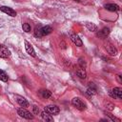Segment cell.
Returning <instances> with one entry per match:
<instances>
[{
	"instance_id": "cell-1",
	"label": "cell",
	"mask_w": 122,
	"mask_h": 122,
	"mask_svg": "<svg viewBox=\"0 0 122 122\" xmlns=\"http://www.w3.org/2000/svg\"><path fill=\"white\" fill-rule=\"evenodd\" d=\"M51 31H52V28L51 26H44L42 28H36L34 30V35L36 37L40 38V37L50 34Z\"/></svg>"
},
{
	"instance_id": "cell-2",
	"label": "cell",
	"mask_w": 122,
	"mask_h": 122,
	"mask_svg": "<svg viewBox=\"0 0 122 122\" xmlns=\"http://www.w3.org/2000/svg\"><path fill=\"white\" fill-rule=\"evenodd\" d=\"M71 104L76 108L78 109L79 111H84L86 110V104L79 98V97H74L71 99Z\"/></svg>"
},
{
	"instance_id": "cell-3",
	"label": "cell",
	"mask_w": 122,
	"mask_h": 122,
	"mask_svg": "<svg viewBox=\"0 0 122 122\" xmlns=\"http://www.w3.org/2000/svg\"><path fill=\"white\" fill-rule=\"evenodd\" d=\"M17 113L21 117H23V118H26V119H33V115L29 111H27L26 109H24L23 107L22 108H19L17 110Z\"/></svg>"
},
{
	"instance_id": "cell-4",
	"label": "cell",
	"mask_w": 122,
	"mask_h": 122,
	"mask_svg": "<svg viewBox=\"0 0 122 122\" xmlns=\"http://www.w3.org/2000/svg\"><path fill=\"white\" fill-rule=\"evenodd\" d=\"M44 111L46 112L50 113V114H57L60 112L59 108L57 106H55V105H48V106H46L44 108Z\"/></svg>"
},
{
	"instance_id": "cell-5",
	"label": "cell",
	"mask_w": 122,
	"mask_h": 122,
	"mask_svg": "<svg viewBox=\"0 0 122 122\" xmlns=\"http://www.w3.org/2000/svg\"><path fill=\"white\" fill-rule=\"evenodd\" d=\"M109 93L112 98H117V99L122 98V89L121 88H114Z\"/></svg>"
},
{
	"instance_id": "cell-6",
	"label": "cell",
	"mask_w": 122,
	"mask_h": 122,
	"mask_svg": "<svg viewBox=\"0 0 122 122\" xmlns=\"http://www.w3.org/2000/svg\"><path fill=\"white\" fill-rule=\"evenodd\" d=\"M10 55V50L4 46L3 44H0V57L1 58H8Z\"/></svg>"
},
{
	"instance_id": "cell-7",
	"label": "cell",
	"mask_w": 122,
	"mask_h": 122,
	"mask_svg": "<svg viewBox=\"0 0 122 122\" xmlns=\"http://www.w3.org/2000/svg\"><path fill=\"white\" fill-rule=\"evenodd\" d=\"M0 10L3 11V12H5V13H7V14L10 15V16H12V17L16 16V11H15L13 9L10 8V7H7V6H1V7H0Z\"/></svg>"
},
{
	"instance_id": "cell-8",
	"label": "cell",
	"mask_w": 122,
	"mask_h": 122,
	"mask_svg": "<svg viewBox=\"0 0 122 122\" xmlns=\"http://www.w3.org/2000/svg\"><path fill=\"white\" fill-rule=\"evenodd\" d=\"M105 50L107 51V52L110 55H116L117 54V50L115 49V47L113 45H112L111 43H106L105 44Z\"/></svg>"
},
{
	"instance_id": "cell-9",
	"label": "cell",
	"mask_w": 122,
	"mask_h": 122,
	"mask_svg": "<svg viewBox=\"0 0 122 122\" xmlns=\"http://www.w3.org/2000/svg\"><path fill=\"white\" fill-rule=\"evenodd\" d=\"M110 33V29L109 28H103L101 30H98L96 32V36L99 38H106Z\"/></svg>"
},
{
	"instance_id": "cell-10",
	"label": "cell",
	"mask_w": 122,
	"mask_h": 122,
	"mask_svg": "<svg viewBox=\"0 0 122 122\" xmlns=\"http://www.w3.org/2000/svg\"><path fill=\"white\" fill-rule=\"evenodd\" d=\"M25 49H26V51H27L30 55H31V56H33V57L36 56L35 51H34V50H33V47H32L31 44L29 43L28 41H25Z\"/></svg>"
},
{
	"instance_id": "cell-11",
	"label": "cell",
	"mask_w": 122,
	"mask_h": 122,
	"mask_svg": "<svg viewBox=\"0 0 122 122\" xmlns=\"http://www.w3.org/2000/svg\"><path fill=\"white\" fill-rule=\"evenodd\" d=\"M70 37H71V40L76 46L81 47V46L83 45V42H82V40L79 38L78 35H76V34H74V33H71V34L70 35Z\"/></svg>"
},
{
	"instance_id": "cell-12",
	"label": "cell",
	"mask_w": 122,
	"mask_h": 122,
	"mask_svg": "<svg viewBox=\"0 0 122 122\" xmlns=\"http://www.w3.org/2000/svg\"><path fill=\"white\" fill-rule=\"evenodd\" d=\"M96 87L93 83H89V86H88V89H87V93L89 95H94L96 94Z\"/></svg>"
},
{
	"instance_id": "cell-13",
	"label": "cell",
	"mask_w": 122,
	"mask_h": 122,
	"mask_svg": "<svg viewBox=\"0 0 122 122\" xmlns=\"http://www.w3.org/2000/svg\"><path fill=\"white\" fill-rule=\"evenodd\" d=\"M16 101H17V103H18L21 107H23V108H27V107H29V102H28L27 99H25L24 97L16 96Z\"/></svg>"
},
{
	"instance_id": "cell-14",
	"label": "cell",
	"mask_w": 122,
	"mask_h": 122,
	"mask_svg": "<svg viewBox=\"0 0 122 122\" xmlns=\"http://www.w3.org/2000/svg\"><path fill=\"white\" fill-rule=\"evenodd\" d=\"M104 7H105V9L107 10H110V11H117V10H119V6L116 5V4H106Z\"/></svg>"
},
{
	"instance_id": "cell-15",
	"label": "cell",
	"mask_w": 122,
	"mask_h": 122,
	"mask_svg": "<svg viewBox=\"0 0 122 122\" xmlns=\"http://www.w3.org/2000/svg\"><path fill=\"white\" fill-rule=\"evenodd\" d=\"M41 117H42V119L45 120L46 122H47V121H49V122H52V121H53V117L51 116V114L46 112L45 111L41 113Z\"/></svg>"
},
{
	"instance_id": "cell-16",
	"label": "cell",
	"mask_w": 122,
	"mask_h": 122,
	"mask_svg": "<svg viewBox=\"0 0 122 122\" xmlns=\"http://www.w3.org/2000/svg\"><path fill=\"white\" fill-rule=\"evenodd\" d=\"M76 74H77V76H78L79 78H81V79H85V78L87 77V73H86L85 70L82 69V68L76 71Z\"/></svg>"
},
{
	"instance_id": "cell-17",
	"label": "cell",
	"mask_w": 122,
	"mask_h": 122,
	"mask_svg": "<svg viewBox=\"0 0 122 122\" xmlns=\"http://www.w3.org/2000/svg\"><path fill=\"white\" fill-rule=\"evenodd\" d=\"M40 95L43 97V98H46V99H48V98H50L51 96V92L49 91V90H43V91H40Z\"/></svg>"
},
{
	"instance_id": "cell-18",
	"label": "cell",
	"mask_w": 122,
	"mask_h": 122,
	"mask_svg": "<svg viewBox=\"0 0 122 122\" xmlns=\"http://www.w3.org/2000/svg\"><path fill=\"white\" fill-rule=\"evenodd\" d=\"M86 28H87L89 30H91V31H95V30H97L96 25H94L93 23H91V22L86 23Z\"/></svg>"
},
{
	"instance_id": "cell-19",
	"label": "cell",
	"mask_w": 122,
	"mask_h": 122,
	"mask_svg": "<svg viewBox=\"0 0 122 122\" xmlns=\"http://www.w3.org/2000/svg\"><path fill=\"white\" fill-rule=\"evenodd\" d=\"M0 80L1 81H4V82H7L8 81V75L2 70H0Z\"/></svg>"
},
{
	"instance_id": "cell-20",
	"label": "cell",
	"mask_w": 122,
	"mask_h": 122,
	"mask_svg": "<svg viewBox=\"0 0 122 122\" xmlns=\"http://www.w3.org/2000/svg\"><path fill=\"white\" fill-rule=\"evenodd\" d=\"M78 65L80 66V68H82V69H85L86 68V62H85V60H84V58H82V57H80L79 59H78Z\"/></svg>"
},
{
	"instance_id": "cell-21",
	"label": "cell",
	"mask_w": 122,
	"mask_h": 122,
	"mask_svg": "<svg viewBox=\"0 0 122 122\" xmlns=\"http://www.w3.org/2000/svg\"><path fill=\"white\" fill-rule=\"evenodd\" d=\"M22 28H23V30H24L25 32L30 31V26L28 23H24V24L22 25Z\"/></svg>"
},
{
	"instance_id": "cell-22",
	"label": "cell",
	"mask_w": 122,
	"mask_h": 122,
	"mask_svg": "<svg viewBox=\"0 0 122 122\" xmlns=\"http://www.w3.org/2000/svg\"><path fill=\"white\" fill-rule=\"evenodd\" d=\"M106 108H107V109H109L110 111H112V110L114 109V105H113V104H112V103L107 102V103H106Z\"/></svg>"
},
{
	"instance_id": "cell-23",
	"label": "cell",
	"mask_w": 122,
	"mask_h": 122,
	"mask_svg": "<svg viewBox=\"0 0 122 122\" xmlns=\"http://www.w3.org/2000/svg\"><path fill=\"white\" fill-rule=\"evenodd\" d=\"M32 111H33V113L34 114H38L40 112V110H39V108L37 106H33L32 107Z\"/></svg>"
},
{
	"instance_id": "cell-24",
	"label": "cell",
	"mask_w": 122,
	"mask_h": 122,
	"mask_svg": "<svg viewBox=\"0 0 122 122\" xmlns=\"http://www.w3.org/2000/svg\"><path fill=\"white\" fill-rule=\"evenodd\" d=\"M117 81L119 83H122V80H121V76L120 75H117Z\"/></svg>"
},
{
	"instance_id": "cell-25",
	"label": "cell",
	"mask_w": 122,
	"mask_h": 122,
	"mask_svg": "<svg viewBox=\"0 0 122 122\" xmlns=\"http://www.w3.org/2000/svg\"><path fill=\"white\" fill-rule=\"evenodd\" d=\"M74 1H77V2H80L81 0H74Z\"/></svg>"
}]
</instances>
